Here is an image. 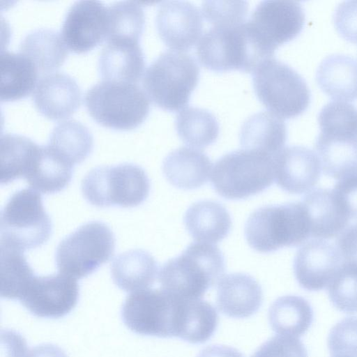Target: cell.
<instances>
[{
    "label": "cell",
    "mask_w": 357,
    "mask_h": 357,
    "mask_svg": "<svg viewBox=\"0 0 357 357\" xmlns=\"http://www.w3.org/2000/svg\"><path fill=\"white\" fill-rule=\"evenodd\" d=\"M73 167L68 165L47 146H42L36 161L24 178L35 190L52 194L66 188L73 177Z\"/></svg>",
    "instance_id": "obj_33"
},
{
    "label": "cell",
    "mask_w": 357,
    "mask_h": 357,
    "mask_svg": "<svg viewBox=\"0 0 357 357\" xmlns=\"http://www.w3.org/2000/svg\"><path fill=\"white\" fill-rule=\"evenodd\" d=\"M244 231L249 245L263 253L300 245L310 236V221L302 202L260 207L248 217Z\"/></svg>",
    "instance_id": "obj_2"
},
{
    "label": "cell",
    "mask_w": 357,
    "mask_h": 357,
    "mask_svg": "<svg viewBox=\"0 0 357 357\" xmlns=\"http://www.w3.org/2000/svg\"><path fill=\"white\" fill-rule=\"evenodd\" d=\"M199 9L185 1H166L160 5L155 25L160 38L171 50L184 52L199 40L203 29Z\"/></svg>",
    "instance_id": "obj_15"
},
{
    "label": "cell",
    "mask_w": 357,
    "mask_h": 357,
    "mask_svg": "<svg viewBox=\"0 0 357 357\" xmlns=\"http://www.w3.org/2000/svg\"><path fill=\"white\" fill-rule=\"evenodd\" d=\"M176 132L180 139L192 148H205L217 139L219 124L209 111L187 107L177 114L175 121Z\"/></svg>",
    "instance_id": "obj_35"
},
{
    "label": "cell",
    "mask_w": 357,
    "mask_h": 357,
    "mask_svg": "<svg viewBox=\"0 0 357 357\" xmlns=\"http://www.w3.org/2000/svg\"><path fill=\"white\" fill-rule=\"evenodd\" d=\"M200 63L215 72H253L267 56L252 39L246 22L237 25L211 26L197 45Z\"/></svg>",
    "instance_id": "obj_4"
},
{
    "label": "cell",
    "mask_w": 357,
    "mask_h": 357,
    "mask_svg": "<svg viewBox=\"0 0 357 357\" xmlns=\"http://www.w3.org/2000/svg\"><path fill=\"white\" fill-rule=\"evenodd\" d=\"M0 99L13 101L24 98L34 90L38 71L22 53L1 52L0 54Z\"/></svg>",
    "instance_id": "obj_30"
},
{
    "label": "cell",
    "mask_w": 357,
    "mask_h": 357,
    "mask_svg": "<svg viewBox=\"0 0 357 357\" xmlns=\"http://www.w3.org/2000/svg\"><path fill=\"white\" fill-rule=\"evenodd\" d=\"M252 84L259 100L282 119L301 114L310 103V91L305 80L274 57L264 61L252 72Z\"/></svg>",
    "instance_id": "obj_9"
},
{
    "label": "cell",
    "mask_w": 357,
    "mask_h": 357,
    "mask_svg": "<svg viewBox=\"0 0 357 357\" xmlns=\"http://www.w3.org/2000/svg\"><path fill=\"white\" fill-rule=\"evenodd\" d=\"M342 261L357 264V223L347 226L336 239Z\"/></svg>",
    "instance_id": "obj_44"
},
{
    "label": "cell",
    "mask_w": 357,
    "mask_h": 357,
    "mask_svg": "<svg viewBox=\"0 0 357 357\" xmlns=\"http://www.w3.org/2000/svg\"><path fill=\"white\" fill-rule=\"evenodd\" d=\"M316 81L334 100H357V60L342 54L327 56L317 68Z\"/></svg>",
    "instance_id": "obj_25"
},
{
    "label": "cell",
    "mask_w": 357,
    "mask_h": 357,
    "mask_svg": "<svg viewBox=\"0 0 357 357\" xmlns=\"http://www.w3.org/2000/svg\"><path fill=\"white\" fill-rule=\"evenodd\" d=\"M47 147L59 158L73 167L91 153L93 136L84 124L75 119L59 122L52 130Z\"/></svg>",
    "instance_id": "obj_31"
},
{
    "label": "cell",
    "mask_w": 357,
    "mask_h": 357,
    "mask_svg": "<svg viewBox=\"0 0 357 357\" xmlns=\"http://www.w3.org/2000/svg\"><path fill=\"white\" fill-rule=\"evenodd\" d=\"M36 109L52 120L70 116L81 103V90L74 78L63 73H52L41 77L32 95Z\"/></svg>",
    "instance_id": "obj_18"
},
{
    "label": "cell",
    "mask_w": 357,
    "mask_h": 357,
    "mask_svg": "<svg viewBox=\"0 0 357 357\" xmlns=\"http://www.w3.org/2000/svg\"><path fill=\"white\" fill-rule=\"evenodd\" d=\"M342 259L336 246L324 239L305 243L296 252L294 273L299 285L307 291L327 288Z\"/></svg>",
    "instance_id": "obj_16"
},
{
    "label": "cell",
    "mask_w": 357,
    "mask_h": 357,
    "mask_svg": "<svg viewBox=\"0 0 357 357\" xmlns=\"http://www.w3.org/2000/svg\"><path fill=\"white\" fill-rule=\"evenodd\" d=\"M184 224L197 242L216 243L229 233L231 220L226 208L218 202L202 200L192 204L184 215Z\"/></svg>",
    "instance_id": "obj_26"
},
{
    "label": "cell",
    "mask_w": 357,
    "mask_h": 357,
    "mask_svg": "<svg viewBox=\"0 0 357 357\" xmlns=\"http://www.w3.org/2000/svg\"><path fill=\"white\" fill-rule=\"evenodd\" d=\"M218 325V313L208 302L201 298L178 301L174 337L202 344L213 335Z\"/></svg>",
    "instance_id": "obj_27"
},
{
    "label": "cell",
    "mask_w": 357,
    "mask_h": 357,
    "mask_svg": "<svg viewBox=\"0 0 357 357\" xmlns=\"http://www.w3.org/2000/svg\"><path fill=\"white\" fill-rule=\"evenodd\" d=\"M327 289L337 309L349 314L357 312V264L342 261Z\"/></svg>",
    "instance_id": "obj_38"
},
{
    "label": "cell",
    "mask_w": 357,
    "mask_h": 357,
    "mask_svg": "<svg viewBox=\"0 0 357 357\" xmlns=\"http://www.w3.org/2000/svg\"><path fill=\"white\" fill-rule=\"evenodd\" d=\"M1 247L24 252L40 247L52 233L40 195L31 188L13 193L1 211Z\"/></svg>",
    "instance_id": "obj_6"
},
{
    "label": "cell",
    "mask_w": 357,
    "mask_h": 357,
    "mask_svg": "<svg viewBox=\"0 0 357 357\" xmlns=\"http://www.w3.org/2000/svg\"><path fill=\"white\" fill-rule=\"evenodd\" d=\"M81 188L85 199L94 206L132 208L148 197L150 181L141 167L122 163L92 169L83 178Z\"/></svg>",
    "instance_id": "obj_8"
},
{
    "label": "cell",
    "mask_w": 357,
    "mask_h": 357,
    "mask_svg": "<svg viewBox=\"0 0 357 357\" xmlns=\"http://www.w3.org/2000/svg\"><path fill=\"white\" fill-rule=\"evenodd\" d=\"M84 105L98 123L115 130L135 128L149 113V98L137 84L102 80L84 95Z\"/></svg>",
    "instance_id": "obj_5"
},
{
    "label": "cell",
    "mask_w": 357,
    "mask_h": 357,
    "mask_svg": "<svg viewBox=\"0 0 357 357\" xmlns=\"http://www.w3.org/2000/svg\"><path fill=\"white\" fill-rule=\"evenodd\" d=\"M145 58L138 40L110 38L106 40L98 60L102 80L136 84L142 77Z\"/></svg>",
    "instance_id": "obj_19"
},
{
    "label": "cell",
    "mask_w": 357,
    "mask_h": 357,
    "mask_svg": "<svg viewBox=\"0 0 357 357\" xmlns=\"http://www.w3.org/2000/svg\"><path fill=\"white\" fill-rule=\"evenodd\" d=\"M263 302V292L251 275L234 273L225 275L218 284L216 303L225 315L247 318L255 314Z\"/></svg>",
    "instance_id": "obj_21"
},
{
    "label": "cell",
    "mask_w": 357,
    "mask_h": 357,
    "mask_svg": "<svg viewBox=\"0 0 357 357\" xmlns=\"http://www.w3.org/2000/svg\"><path fill=\"white\" fill-rule=\"evenodd\" d=\"M212 163L208 155L195 148L180 147L169 153L162 163V172L174 187L192 190L208 180Z\"/></svg>",
    "instance_id": "obj_23"
},
{
    "label": "cell",
    "mask_w": 357,
    "mask_h": 357,
    "mask_svg": "<svg viewBox=\"0 0 357 357\" xmlns=\"http://www.w3.org/2000/svg\"><path fill=\"white\" fill-rule=\"evenodd\" d=\"M197 357H244L236 349L220 344H214L203 349Z\"/></svg>",
    "instance_id": "obj_46"
},
{
    "label": "cell",
    "mask_w": 357,
    "mask_h": 357,
    "mask_svg": "<svg viewBox=\"0 0 357 357\" xmlns=\"http://www.w3.org/2000/svg\"><path fill=\"white\" fill-rule=\"evenodd\" d=\"M334 24L340 35L345 40L357 43V1H345L336 8Z\"/></svg>",
    "instance_id": "obj_42"
},
{
    "label": "cell",
    "mask_w": 357,
    "mask_h": 357,
    "mask_svg": "<svg viewBox=\"0 0 357 357\" xmlns=\"http://www.w3.org/2000/svg\"><path fill=\"white\" fill-rule=\"evenodd\" d=\"M252 357H307V354L298 337L280 335L263 343Z\"/></svg>",
    "instance_id": "obj_41"
},
{
    "label": "cell",
    "mask_w": 357,
    "mask_h": 357,
    "mask_svg": "<svg viewBox=\"0 0 357 357\" xmlns=\"http://www.w3.org/2000/svg\"><path fill=\"white\" fill-rule=\"evenodd\" d=\"M315 149L325 175L339 181L357 173V133L320 130Z\"/></svg>",
    "instance_id": "obj_20"
},
{
    "label": "cell",
    "mask_w": 357,
    "mask_h": 357,
    "mask_svg": "<svg viewBox=\"0 0 357 357\" xmlns=\"http://www.w3.org/2000/svg\"><path fill=\"white\" fill-rule=\"evenodd\" d=\"M40 145L31 139L17 135H1L0 140L1 184L6 185L24 178Z\"/></svg>",
    "instance_id": "obj_34"
},
{
    "label": "cell",
    "mask_w": 357,
    "mask_h": 357,
    "mask_svg": "<svg viewBox=\"0 0 357 357\" xmlns=\"http://www.w3.org/2000/svg\"><path fill=\"white\" fill-rule=\"evenodd\" d=\"M109 28L107 40L128 38L139 40L143 33L145 18L138 2L121 1L108 7Z\"/></svg>",
    "instance_id": "obj_37"
},
{
    "label": "cell",
    "mask_w": 357,
    "mask_h": 357,
    "mask_svg": "<svg viewBox=\"0 0 357 357\" xmlns=\"http://www.w3.org/2000/svg\"><path fill=\"white\" fill-rule=\"evenodd\" d=\"M305 12L300 2L263 1L247 21L257 44L269 56L275 50L296 37L305 24Z\"/></svg>",
    "instance_id": "obj_12"
},
{
    "label": "cell",
    "mask_w": 357,
    "mask_h": 357,
    "mask_svg": "<svg viewBox=\"0 0 357 357\" xmlns=\"http://www.w3.org/2000/svg\"><path fill=\"white\" fill-rule=\"evenodd\" d=\"M243 149L272 157L284 149L287 128L283 119L270 112H261L248 118L239 133Z\"/></svg>",
    "instance_id": "obj_24"
},
{
    "label": "cell",
    "mask_w": 357,
    "mask_h": 357,
    "mask_svg": "<svg viewBox=\"0 0 357 357\" xmlns=\"http://www.w3.org/2000/svg\"><path fill=\"white\" fill-rule=\"evenodd\" d=\"M351 219H357V173L339 180L333 188Z\"/></svg>",
    "instance_id": "obj_43"
},
{
    "label": "cell",
    "mask_w": 357,
    "mask_h": 357,
    "mask_svg": "<svg viewBox=\"0 0 357 357\" xmlns=\"http://www.w3.org/2000/svg\"><path fill=\"white\" fill-rule=\"evenodd\" d=\"M178 299L163 289H145L128 296L121 310L125 326L135 333L174 337Z\"/></svg>",
    "instance_id": "obj_11"
},
{
    "label": "cell",
    "mask_w": 357,
    "mask_h": 357,
    "mask_svg": "<svg viewBox=\"0 0 357 357\" xmlns=\"http://www.w3.org/2000/svg\"><path fill=\"white\" fill-rule=\"evenodd\" d=\"M26 357H68L64 351L52 344H42L32 348Z\"/></svg>",
    "instance_id": "obj_47"
},
{
    "label": "cell",
    "mask_w": 357,
    "mask_h": 357,
    "mask_svg": "<svg viewBox=\"0 0 357 357\" xmlns=\"http://www.w3.org/2000/svg\"><path fill=\"white\" fill-rule=\"evenodd\" d=\"M1 357H26L27 346L25 339L17 332L1 331Z\"/></svg>",
    "instance_id": "obj_45"
},
{
    "label": "cell",
    "mask_w": 357,
    "mask_h": 357,
    "mask_svg": "<svg viewBox=\"0 0 357 357\" xmlns=\"http://www.w3.org/2000/svg\"><path fill=\"white\" fill-rule=\"evenodd\" d=\"M248 3L245 1H206L202 14L212 26L237 25L245 22Z\"/></svg>",
    "instance_id": "obj_39"
},
{
    "label": "cell",
    "mask_w": 357,
    "mask_h": 357,
    "mask_svg": "<svg viewBox=\"0 0 357 357\" xmlns=\"http://www.w3.org/2000/svg\"><path fill=\"white\" fill-rule=\"evenodd\" d=\"M301 202L308 215L310 236L324 240L337 236L351 219L333 189L312 190Z\"/></svg>",
    "instance_id": "obj_22"
},
{
    "label": "cell",
    "mask_w": 357,
    "mask_h": 357,
    "mask_svg": "<svg viewBox=\"0 0 357 357\" xmlns=\"http://www.w3.org/2000/svg\"><path fill=\"white\" fill-rule=\"evenodd\" d=\"M273 158L245 149L229 152L215 163L212 186L227 199H245L261 192L275 180Z\"/></svg>",
    "instance_id": "obj_7"
},
{
    "label": "cell",
    "mask_w": 357,
    "mask_h": 357,
    "mask_svg": "<svg viewBox=\"0 0 357 357\" xmlns=\"http://www.w3.org/2000/svg\"><path fill=\"white\" fill-rule=\"evenodd\" d=\"M108 28V8L102 2L78 1L67 11L61 35L68 49L84 53L107 39Z\"/></svg>",
    "instance_id": "obj_14"
},
{
    "label": "cell",
    "mask_w": 357,
    "mask_h": 357,
    "mask_svg": "<svg viewBox=\"0 0 357 357\" xmlns=\"http://www.w3.org/2000/svg\"><path fill=\"white\" fill-rule=\"evenodd\" d=\"M68 48L61 33L52 29L40 28L29 32L21 40L20 52L36 66L38 73H51L64 62Z\"/></svg>",
    "instance_id": "obj_29"
},
{
    "label": "cell",
    "mask_w": 357,
    "mask_h": 357,
    "mask_svg": "<svg viewBox=\"0 0 357 357\" xmlns=\"http://www.w3.org/2000/svg\"><path fill=\"white\" fill-rule=\"evenodd\" d=\"M328 346L331 357H357V317L337 323L329 333Z\"/></svg>",
    "instance_id": "obj_40"
},
{
    "label": "cell",
    "mask_w": 357,
    "mask_h": 357,
    "mask_svg": "<svg viewBox=\"0 0 357 357\" xmlns=\"http://www.w3.org/2000/svg\"><path fill=\"white\" fill-rule=\"evenodd\" d=\"M158 264L155 258L143 250H131L118 255L111 265L114 284L125 291L148 289L155 281Z\"/></svg>",
    "instance_id": "obj_28"
},
{
    "label": "cell",
    "mask_w": 357,
    "mask_h": 357,
    "mask_svg": "<svg viewBox=\"0 0 357 357\" xmlns=\"http://www.w3.org/2000/svg\"><path fill=\"white\" fill-rule=\"evenodd\" d=\"M115 236L100 221L86 222L64 238L55 252L59 273L81 279L96 271L114 255Z\"/></svg>",
    "instance_id": "obj_10"
},
{
    "label": "cell",
    "mask_w": 357,
    "mask_h": 357,
    "mask_svg": "<svg viewBox=\"0 0 357 357\" xmlns=\"http://www.w3.org/2000/svg\"><path fill=\"white\" fill-rule=\"evenodd\" d=\"M36 275L23 252L1 247V296L19 300Z\"/></svg>",
    "instance_id": "obj_36"
},
{
    "label": "cell",
    "mask_w": 357,
    "mask_h": 357,
    "mask_svg": "<svg viewBox=\"0 0 357 357\" xmlns=\"http://www.w3.org/2000/svg\"><path fill=\"white\" fill-rule=\"evenodd\" d=\"M79 295V284L72 277L61 273L35 275L18 301L36 317L59 319L74 309Z\"/></svg>",
    "instance_id": "obj_13"
},
{
    "label": "cell",
    "mask_w": 357,
    "mask_h": 357,
    "mask_svg": "<svg viewBox=\"0 0 357 357\" xmlns=\"http://www.w3.org/2000/svg\"><path fill=\"white\" fill-rule=\"evenodd\" d=\"M225 271V257L220 249L211 243L197 242L165 262L158 280L161 289L176 298L198 299L218 284Z\"/></svg>",
    "instance_id": "obj_1"
},
{
    "label": "cell",
    "mask_w": 357,
    "mask_h": 357,
    "mask_svg": "<svg viewBox=\"0 0 357 357\" xmlns=\"http://www.w3.org/2000/svg\"><path fill=\"white\" fill-rule=\"evenodd\" d=\"M199 78L195 59L183 52L161 53L146 70L142 84L149 98L158 107L177 112L188 104Z\"/></svg>",
    "instance_id": "obj_3"
},
{
    "label": "cell",
    "mask_w": 357,
    "mask_h": 357,
    "mask_svg": "<svg viewBox=\"0 0 357 357\" xmlns=\"http://www.w3.org/2000/svg\"><path fill=\"white\" fill-rule=\"evenodd\" d=\"M277 185L290 194L311 191L317 183L321 165L317 154L303 146H291L282 149L273 158Z\"/></svg>",
    "instance_id": "obj_17"
},
{
    "label": "cell",
    "mask_w": 357,
    "mask_h": 357,
    "mask_svg": "<svg viewBox=\"0 0 357 357\" xmlns=\"http://www.w3.org/2000/svg\"><path fill=\"white\" fill-rule=\"evenodd\" d=\"M268 321L273 331L298 337L306 333L313 321V310L304 298L287 295L279 297L268 310Z\"/></svg>",
    "instance_id": "obj_32"
}]
</instances>
